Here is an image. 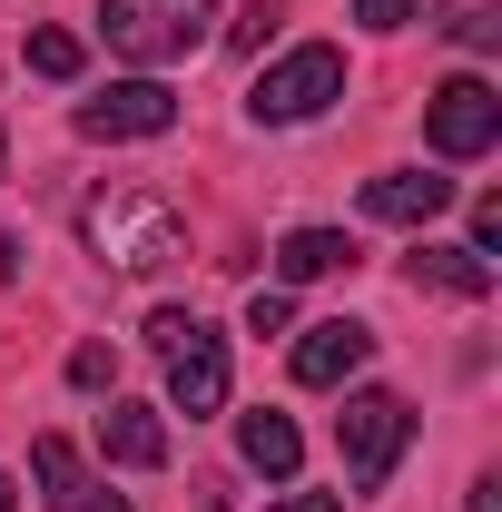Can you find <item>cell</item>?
I'll return each instance as SVG.
<instances>
[{
	"instance_id": "obj_6",
	"label": "cell",
	"mask_w": 502,
	"mask_h": 512,
	"mask_svg": "<svg viewBox=\"0 0 502 512\" xmlns=\"http://www.w3.org/2000/svg\"><path fill=\"white\" fill-rule=\"evenodd\" d=\"M424 138H434V158H483L502 138V89L483 69H453L434 99H424Z\"/></svg>"
},
{
	"instance_id": "obj_18",
	"label": "cell",
	"mask_w": 502,
	"mask_h": 512,
	"mask_svg": "<svg viewBox=\"0 0 502 512\" xmlns=\"http://www.w3.org/2000/svg\"><path fill=\"white\" fill-rule=\"evenodd\" d=\"M286 325H296V296H286V286H256L247 296V335H286Z\"/></svg>"
},
{
	"instance_id": "obj_1",
	"label": "cell",
	"mask_w": 502,
	"mask_h": 512,
	"mask_svg": "<svg viewBox=\"0 0 502 512\" xmlns=\"http://www.w3.org/2000/svg\"><path fill=\"white\" fill-rule=\"evenodd\" d=\"M79 247L99 256L109 276H158L188 256V217L168 207L158 188H99L79 207Z\"/></svg>"
},
{
	"instance_id": "obj_2",
	"label": "cell",
	"mask_w": 502,
	"mask_h": 512,
	"mask_svg": "<svg viewBox=\"0 0 502 512\" xmlns=\"http://www.w3.org/2000/svg\"><path fill=\"white\" fill-rule=\"evenodd\" d=\"M227 0H99V40L119 50L128 69H178L217 40Z\"/></svg>"
},
{
	"instance_id": "obj_10",
	"label": "cell",
	"mask_w": 502,
	"mask_h": 512,
	"mask_svg": "<svg viewBox=\"0 0 502 512\" xmlns=\"http://www.w3.org/2000/svg\"><path fill=\"white\" fill-rule=\"evenodd\" d=\"M443 207H453V178H424V168L365 178V217H375V227H434Z\"/></svg>"
},
{
	"instance_id": "obj_3",
	"label": "cell",
	"mask_w": 502,
	"mask_h": 512,
	"mask_svg": "<svg viewBox=\"0 0 502 512\" xmlns=\"http://www.w3.org/2000/svg\"><path fill=\"white\" fill-rule=\"evenodd\" d=\"M148 345H158V365H168V414H227V335L188 306H158L148 316Z\"/></svg>"
},
{
	"instance_id": "obj_14",
	"label": "cell",
	"mask_w": 502,
	"mask_h": 512,
	"mask_svg": "<svg viewBox=\"0 0 502 512\" xmlns=\"http://www.w3.org/2000/svg\"><path fill=\"white\" fill-rule=\"evenodd\" d=\"M335 266H355L345 227H286L276 237V286H306V276H335Z\"/></svg>"
},
{
	"instance_id": "obj_26",
	"label": "cell",
	"mask_w": 502,
	"mask_h": 512,
	"mask_svg": "<svg viewBox=\"0 0 502 512\" xmlns=\"http://www.w3.org/2000/svg\"><path fill=\"white\" fill-rule=\"evenodd\" d=\"M0 178H10V138H0Z\"/></svg>"
},
{
	"instance_id": "obj_9",
	"label": "cell",
	"mask_w": 502,
	"mask_h": 512,
	"mask_svg": "<svg viewBox=\"0 0 502 512\" xmlns=\"http://www.w3.org/2000/svg\"><path fill=\"white\" fill-rule=\"evenodd\" d=\"M365 355H375V325H355V316H325L296 335V384H345V375H365Z\"/></svg>"
},
{
	"instance_id": "obj_11",
	"label": "cell",
	"mask_w": 502,
	"mask_h": 512,
	"mask_svg": "<svg viewBox=\"0 0 502 512\" xmlns=\"http://www.w3.org/2000/svg\"><path fill=\"white\" fill-rule=\"evenodd\" d=\"M404 276H414V296H453V306H483L493 296V266L473 247H434V237L404 256Z\"/></svg>"
},
{
	"instance_id": "obj_17",
	"label": "cell",
	"mask_w": 502,
	"mask_h": 512,
	"mask_svg": "<svg viewBox=\"0 0 502 512\" xmlns=\"http://www.w3.org/2000/svg\"><path fill=\"white\" fill-rule=\"evenodd\" d=\"M69 384H79V394L119 384V345H99V335H89V345H69Z\"/></svg>"
},
{
	"instance_id": "obj_12",
	"label": "cell",
	"mask_w": 502,
	"mask_h": 512,
	"mask_svg": "<svg viewBox=\"0 0 502 512\" xmlns=\"http://www.w3.org/2000/svg\"><path fill=\"white\" fill-rule=\"evenodd\" d=\"M99 453H109L119 473H158V463H168V414H158V404H109V414H99Z\"/></svg>"
},
{
	"instance_id": "obj_20",
	"label": "cell",
	"mask_w": 502,
	"mask_h": 512,
	"mask_svg": "<svg viewBox=\"0 0 502 512\" xmlns=\"http://www.w3.org/2000/svg\"><path fill=\"white\" fill-rule=\"evenodd\" d=\"M443 30H453V40H463V50H493V40H502V20H493V10H453V20H443Z\"/></svg>"
},
{
	"instance_id": "obj_24",
	"label": "cell",
	"mask_w": 502,
	"mask_h": 512,
	"mask_svg": "<svg viewBox=\"0 0 502 512\" xmlns=\"http://www.w3.org/2000/svg\"><path fill=\"white\" fill-rule=\"evenodd\" d=\"M10 276H20V237H0V286H10Z\"/></svg>"
},
{
	"instance_id": "obj_15",
	"label": "cell",
	"mask_w": 502,
	"mask_h": 512,
	"mask_svg": "<svg viewBox=\"0 0 502 512\" xmlns=\"http://www.w3.org/2000/svg\"><path fill=\"white\" fill-rule=\"evenodd\" d=\"M20 60L40 69V79H79L89 50H79V30H30V40H20Z\"/></svg>"
},
{
	"instance_id": "obj_21",
	"label": "cell",
	"mask_w": 502,
	"mask_h": 512,
	"mask_svg": "<svg viewBox=\"0 0 502 512\" xmlns=\"http://www.w3.org/2000/svg\"><path fill=\"white\" fill-rule=\"evenodd\" d=\"M355 20L384 40V30H404V20H414V0H355Z\"/></svg>"
},
{
	"instance_id": "obj_8",
	"label": "cell",
	"mask_w": 502,
	"mask_h": 512,
	"mask_svg": "<svg viewBox=\"0 0 502 512\" xmlns=\"http://www.w3.org/2000/svg\"><path fill=\"white\" fill-rule=\"evenodd\" d=\"M30 473H40V503L50 512H128L109 483H89V463H79L69 434H40V444H30Z\"/></svg>"
},
{
	"instance_id": "obj_25",
	"label": "cell",
	"mask_w": 502,
	"mask_h": 512,
	"mask_svg": "<svg viewBox=\"0 0 502 512\" xmlns=\"http://www.w3.org/2000/svg\"><path fill=\"white\" fill-rule=\"evenodd\" d=\"M0 512H20V493H10V473H0Z\"/></svg>"
},
{
	"instance_id": "obj_13",
	"label": "cell",
	"mask_w": 502,
	"mask_h": 512,
	"mask_svg": "<svg viewBox=\"0 0 502 512\" xmlns=\"http://www.w3.org/2000/svg\"><path fill=\"white\" fill-rule=\"evenodd\" d=\"M237 453H247L266 483H296V463H306V434H296L276 404H256V414H237Z\"/></svg>"
},
{
	"instance_id": "obj_16",
	"label": "cell",
	"mask_w": 502,
	"mask_h": 512,
	"mask_svg": "<svg viewBox=\"0 0 502 512\" xmlns=\"http://www.w3.org/2000/svg\"><path fill=\"white\" fill-rule=\"evenodd\" d=\"M276 30H286V10H276V0H247V10H227V50H266V40H276Z\"/></svg>"
},
{
	"instance_id": "obj_4",
	"label": "cell",
	"mask_w": 502,
	"mask_h": 512,
	"mask_svg": "<svg viewBox=\"0 0 502 512\" xmlns=\"http://www.w3.org/2000/svg\"><path fill=\"white\" fill-rule=\"evenodd\" d=\"M335 99H345V50H335V40H306V50H286L276 69H256L247 119L256 128H306V119H325Z\"/></svg>"
},
{
	"instance_id": "obj_5",
	"label": "cell",
	"mask_w": 502,
	"mask_h": 512,
	"mask_svg": "<svg viewBox=\"0 0 502 512\" xmlns=\"http://www.w3.org/2000/svg\"><path fill=\"white\" fill-rule=\"evenodd\" d=\"M404 444H414V404H404L394 384H365V394H345V414H335V453H345L355 493H384V473L404 463Z\"/></svg>"
},
{
	"instance_id": "obj_23",
	"label": "cell",
	"mask_w": 502,
	"mask_h": 512,
	"mask_svg": "<svg viewBox=\"0 0 502 512\" xmlns=\"http://www.w3.org/2000/svg\"><path fill=\"white\" fill-rule=\"evenodd\" d=\"M463 512H502V483H493V473L473 483V503H463Z\"/></svg>"
},
{
	"instance_id": "obj_22",
	"label": "cell",
	"mask_w": 502,
	"mask_h": 512,
	"mask_svg": "<svg viewBox=\"0 0 502 512\" xmlns=\"http://www.w3.org/2000/svg\"><path fill=\"white\" fill-rule=\"evenodd\" d=\"M266 512H345L335 493H286V503H266Z\"/></svg>"
},
{
	"instance_id": "obj_7",
	"label": "cell",
	"mask_w": 502,
	"mask_h": 512,
	"mask_svg": "<svg viewBox=\"0 0 502 512\" xmlns=\"http://www.w3.org/2000/svg\"><path fill=\"white\" fill-rule=\"evenodd\" d=\"M178 128V89L168 79H109L99 99H79V138H168Z\"/></svg>"
},
{
	"instance_id": "obj_19",
	"label": "cell",
	"mask_w": 502,
	"mask_h": 512,
	"mask_svg": "<svg viewBox=\"0 0 502 512\" xmlns=\"http://www.w3.org/2000/svg\"><path fill=\"white\" fill-rule=\"evenodd\" d=\"M473 256H483V266L502 256V197H473Z\"/></svg>"
}]
</instances>
